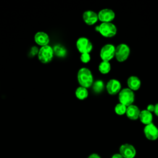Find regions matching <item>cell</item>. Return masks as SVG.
<instances>
[{
  "instance_id": "cell-11",
  "label": "cell",
  "mask_w": 158,
  "mask_h": 158,
  "mask_svg": "<svg viewBox=\"0 0 158 158\" xmlns=\"http://www.w3.org/2000/svg\"><path fill=\"white\" fill-rule=\"evenodd\" d=\"M107 93L110 95H115L121 91L122 86L120 82L114 78L109 80L106 85Z\"/></svg>"
},
{
  "instance_id": "cell-9",
  "label": "cell",
  "mask_w": 158,
  "mask_h": 158,
  "mask_svg": "<svg viewBox=\"0 0 158 158\" xmlns=\"http://www.w3.org/2000/svg\"><path fill=\"white\" fill-rule=\"evenodd\" d=\"M119 153L123 158H134L136 154V151L132 144L125 143L120 146Z\"/></svg>"
},
{
  "instance_id": "cell-4",
  "label": "cell",
  "mask_w": 158,
  "mask_h": 158,
  "mask_svg": "<svg viewBox=\"0 0 158 158\" xmlns=\"http://www.w3.org/2000/svg\"><path fill=\"white\" fill-rule=\"evenodd\" d=\"M130 54V48L125 43H120L115 47V57L119 62L125 61Z\"/></svg>"
},
{
  "instance_id": "cell-25",
  "label": "cell",
  "mask_w": 158,
  "mask_h": 158,
  "mask_svg": "<svg viewBox=\"0 0 158 158\" xmlns=\"http://www.w3.org/2000/svg\"><path fill=\"white\" fill-rule=\"evenodd\" d=\"M87 158H101V157L97 153H91L87 157Z\"/></svg>"
},
{
  "instance_id": "cell-6",
  "label": "cell",
  "mask_w": 158,
  "mask_h": 158,
  "mask_svg": "<svg viewBox=\"0 0 158 158\" xmlns=\"http://www.w3.org/2000/svg\"><path fill=\"white\" fill-rule=\"evenodd\" d=\"M76 48L80 54L90 53L93 48L91 41L86 37L81 36L76 41Z\"/></svg>"
},
{
  "instance_id": "cell-10",
  "label": "cell",
  "mask_w": 158,
  "mask_h": 158,
  "mask_svg": "<svg viewBox=\"0 0 158 158\" xmlns=\"http://www.w3.org/2000/svg\"><path fill=\"white\" fill-rule=\"evenodd\" d=\"M143 132L148 140L155 141L158 138V128L153 123L145 125Z\"/></svg>"
},
{
  "instance_id": "cell-2",
  "label": "cell",
  "mask_w": 158,
  "mask_h": 158,
  "mask_svg": "<svg viewBox=\"0 0 158 158\" xmlns=\"http://www.w3.org/2000/svg\"><path fill=\"white\" fill-rule=\"evenodd\" d=\"M54 56V50L52 46L47 45L39 48L38 59L42 64H48L52 60Z\"/></svg>"
},
{
  "instance_id": "cell-20",
  "label": "cell",
  "mask_w": 158,
  "mask_h": 158,
  "mask_svg": "<svg viewBox=\"0 0 158 158\" xmlns=\"http://www.w3.org/2000/svg\"><path fill=\"white\" fill-rule=\"evenodd\" d=\"M92 88H93V91L95 93H100L103 91L104 88V82L101 80H98L94 81L92 85Z\"/></svg>"
},
{
  "instance_id": "cell-12",
  "label": "cell",
  "mask_w": 158,
  "mask_h": 158,
  "mask_svg": "<svg viewBox=\"0 0 158 158\" xmlns=\"http://www.w3.org/2000/svg\"><path fill=\"white\" fill-rule=\"evenodd\" d=\"M82 19L83 22L89 26L94 25L99 20L98 14L91 10H85L82 14Z\"/></svg>"
},
{
  "instance_id": "cell-17",
  "label": "cell",
  "mask_w": 158,
  "mask_h": 158,
  "mask_svg": "<svg viewBox=\"0 0 158 158\" xmlns=\"http://www.w3.org/2000/svg\"><path fill=\"white\" fill-rule=\"evenodd\" d=\"M89 93L87 88L83 86H78L77 88L75 91V95L76 98L79 100H85L88 96Z\"/></svg>"
},
{
  "instance_id": "cell-13",
  "label": "cell",
  "mask_w": 158,
  "mask_h": 158,
  "mask_svg": "<svg viewBox=\"0 0 158 158\" xmlns=\"http://www.w3.org/2000/svg\"><path fill=\"white\" fill-rule=\"evenodd\" d=\"M34 41L37 45L42 47L49 45L50 38L48 33L44 31H40L35 34Z\"/></svg>"
},
{
  "instance_id": "cell-5",
  "label": "cell",
  "mask_w": 158,
  "mask_h": 158,
  "mask_svg": "<svg viewBox=\"0 0 158 158\" xmlns=\"http://www.w3.org/2000/svg\"><path fill=\"white\" fill-rule=\"evenodd\" d=\"M116 26L112 22L101 23L99 25V33L105 38H112L117 33Z\"/></svg>"
},
{
  "instance_id": "cell-24",
  "label": "cell",
  "mask_w": 158,
  "mask_h": 158,
  "mask_svg": "<svg viewBox=\"0 0 158 158\" xmlns=\"http://www.w3.org/2000/svg\"><path fill=\"white\" fill-rule=\"evenodd\" d=\"M146 110L152 113V112H154V105H153V104H149V105L147 106V107H146Z\"/></svg>"
},
{
  "instance_id": "cell-1",
  "label": "cell",
  "mask_w": 158,
  "mask_h": 158,
  "mask_svg": "<svg viewBox=\"0 0 158 158\" xmlns=\"http://www.w3.org/2000/svg\"><path fill=\"white\" fill-rule=\"evenodd\" d=\"M77 81L80 86L89 88L94 83V78L91 71L87 67L80 68L77 72Z\"/></svg>"
},
{
  "instance_id": "cell-27",
  "label": "cell",
  "mask_w": 158,
  "mask_h": 158,
  "mask_svg": "<svg viewBox=\"0 0 158 158\" xmlns=\"http://www.w3.org/2000/svg\"><path fill=\"white\" fill-rule=\"evenodd\" d=\"M154 114H156V115H157L158 117V102L156 103L154 105Z\"/></svg>"
},
{
  "instance_id": "cell-14",
  "label": "cell",
  "mask_w": 158,
  "mask_h": 158,
  "mask_svg": "<svg viewBox=\"0 0 158 158\" xmlns=\"http://www.w3.org/2000/svg\"><path fill=\"white\" fill-rule=\"evenodd\" d=\"M141 110L139 107L134 104H131L127 107L126 111L127 117L131 120H136L139 118Z\"/></svg>"
},
{
  "instance_id": "cell-18",
  "label": "cell",
  "mask_w": 158,
  "mask_h": 158,
  "mask_svg": "<svg viewBox=\"0 0 158 158\" xmlns=\"http://www.w3.org/2000/svg\"><path fill=\"white\" fill-rule=\"evenodd\" d=\"M52 48L54 50V55L57 56L58 57H64L67 54V49L62 44H56L54 46V47H52Z\"/></svg>"
},
{
  "instance_id": "cell-19",
  "label": "cell",
  "mask_w": 158,
  "mask_h": 158,
  "mask_svg": "<svg viewBox=\"0 0 158 158\" xmlns=\"http://www.w3.org/2000/svg\"><path fill=\"white\" fill-rule=\"evenodd\" d=\"M98 70L102 74H107L111 70V65L109 62L102 60L98 66Z\"/></svg>"
},
{
  "instance_id": "cell-26",
  "label": "cell",
  "mask_w": 158,
  "mask_h": 158,
  "mask_svg": "<svg viewBox=\"0 0 158 158\" xmlns=\"http://www.w3.org/2000/svg\"><path fill=\"white\" fill-rule=\"evenodd\" d=\"M111 158H123V157L120 153H115L112 156Z\"/></svg>"
},
{
  "instance_id": "cell-23",
  "label": "cell",
  "mask_w": 158,
  "mask_h": 158,
  "mask_svg": "<svg viewBox=\"0 0 158 158\" xmlns=\"http://www.w3.org/2000/svg\"><path fill=\"white\" fill-rule=\"evenodd\" d=\"M38 51H39V49H38V47H36V46H32V47L30 48V51H29V55H30V56H31V57H34V56L38 55Z\"/></svg>"
},
{
  "instance_id": "cell-22",
  "label": "cell",
  "mask_w": 158,
  "mask_h": 158,
  "mask_svg": "<svg viewBox=\"0 0 158 158\" xmlns=\"http://www.w3.org/2000/svg\"><path fill=\"white\" fill-rule=\"evenodd\" d=\"M80 59L81 62L83 64H87L91 60V56L89 53L81 54L80 56Z\"/></svg>"
},
{
  "instance_id": "cell-21",
  "label": "cell",
  "mask_w": 158,
  "mask_h": 158,
  "mask_svg": "<svg viewBox=\"0 0 158 158\" xmlns=\"http://www.w3.org/2000/svg\"><path fill=\"white\" fill-rule=\"evenodd\" d=\"M127 107L121 103H118L115 105L114 110L117 115H123L126 114Z\"/></svg>"
},
{
  "instance_id": "cell-3",
  "label": "cell",
  "mask_w": 158,
  "mask_h": 158,
  "mask_svg": "<svg viewBox=\"0 0 158 158\" xmlns=\"http://www.w3.org/2000/svg\"><path fill=\"white\" fill-rule=\"evenodd\" d=\"M119 102L126 106L127 107L133 104L135 101L134 91L128 88L122 89L118 93Z\"/></svg>"
},
{
  "instance_id": "cell-7",
  "label": "cell",
  "mask_w": 158,
  "mask_h": 158,
  "mask_svg": "<svg viewBox=\"0 0 158 158\" xmlns=\"http://www.w3.org/2000/svg\"><path fill=\"white\" fill-rule=\"evenodd\" d=\"M115 47L112 44H106L104 45L99 52V56L102 60L109 62L115 57Z\"/></svg>"
},
{
  "instance_id": "cell-16",
  "label": "cell",
  "mask_w": 158,
  "mask_h": 158,
  "mask_svg": "<svg viewBox=\"0 0 158 158\" xmlns=\"http://www.w3.org/2000/svg\"><path fill=\"white\" fill-rule=\"evenodd\" d=\"M139 119L143 124L147 125L152 123L153 115L151 112H149L146 109H144L141 110L139 116Z\"/></svg>"
},
{
  "instance_id": "cell-15",
  "label": "cell",
  "mask_w": 158,
  "mask_h": 158,
  "mask_svg": "<svg viewBox=\"0 0 158 158\" xmlns=\"http://www.w3.org/2000/svg\"><path fill=\"white\" fill-rule=\"evenodd\" d=\"M127 84L129 89H130L133 91H135L138 90L140 88L141 82L140 79L138 77L133 75L128 78Z\"/></svg>"
},
{
  "instance_id": "cell-8",
  "label": "cell",
  "mask_w": 158,
  "mask_h": 158,
  "mask_svg": "<svg viewBox=\"0 0 158 158\" xmlns=\"http://www.w3.org/2000/svg\"><path fill=\"white\" fill-rule=\"evenodd\" d=\"M98 15L99 20L102 23L112 22L115 17V14L114 11L109 8L101 9L98 13Z\"/></svg>"
}]
</instances>
